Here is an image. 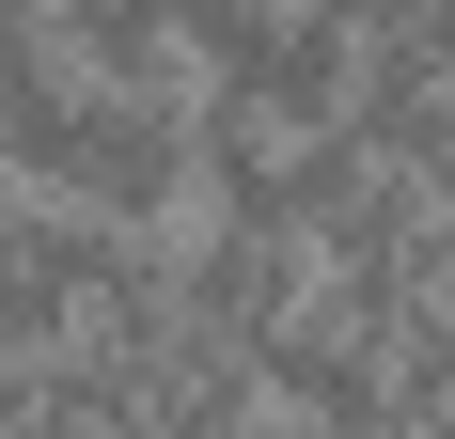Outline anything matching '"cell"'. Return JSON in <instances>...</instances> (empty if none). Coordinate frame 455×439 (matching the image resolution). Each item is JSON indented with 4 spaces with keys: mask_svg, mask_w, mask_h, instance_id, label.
I'll use <instances>...</instances> for the list:
<instances>
[{
    "mask_svg": "<svg viewBox=\"0 0 455 439\" xmlns=\"http://www.w3.org/2000/svg\"><path fill=\"white\" fill-rule=\"evenodd\" d=\"M157 283H173L188 330H220V346H251L283 299H299V235L283 220H220V235H188V251H157Z\"/></svg>",
    "mask_w": 455,
    "mask_h": 439,
    "instance_id": "obj_2",
    "label": "cell"
},
{
    "mask_svg": "<svg viewBox=\"0 0 455 439\" xmlns=\"http://www.w3.org/2000/svg\"><path fill=\"white\" fill-rule=\"evenodd\" d=\"M16 235H32V188H0V267H16Z\"/></svg>",
    "mask_w": 455,
    "mask_h": 439,
    "instance_id": "obj_3",
    "label": "cell"
},
{
    "mask_svg": "<svg viewBox=\"0 0 455 439\" xmlns=\"http://www.w3.org/2000/svg\"><path fill=\"white\" fill-rule=\"evenodd\" d=\"M0 157L63 204H110V220H157L188 188V110L173 79H141V63H94L79 32H47L32 16H0Z\"/></svg>",
    "mask_w": 455,
    "mask_h": 439,
    "instance_id": "obj_1",
    "label": "cell"
}]
</instances>
